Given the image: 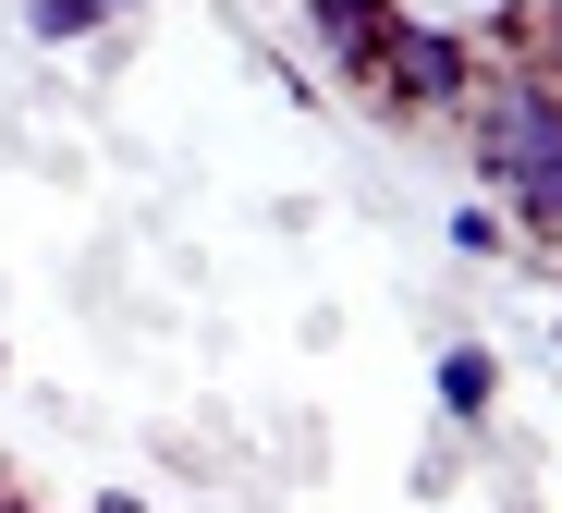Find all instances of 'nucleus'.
<instances>
[{
	"label": "nucleus",
	"mask_w": 562,
	"mask_h": 513,
	"mask_svg": "<svg viewBox=\"0 0 562 513\" xmlns=\"http://www.w3.org/2000/svg\"><path fill=\"white\" fill-rule=\"evenodd\" d=\"M464 147H477V171H490V196H502V221L550 257V233H562V98H550V74H502V86H477V98H464Z\"/></svg>",
	"instance_id": "f257e3e1"
},
{
	"label": "nucleus",
	"mask_w": 562,
	"mask_h": 513,
	"mask_svg": "<svg viewBox=\"0 0 562 513\" xmlns=\"http://www.w3.org/2000/svg\"><path fill=\"white\" fill-rule=\"evenodd\" d=\"M367 98H392V111H452L464 123V98H477V49H464L452 25H392V62H380V86Z\"/></svg>",
	"instance_id": "f03ea898"
},
{
	"label": "nucleus",
	"mask_w": 562,
	"mask_h": 513,
	"mask_svg": "<svg viewBox=\"0 0 562 513\" xmlns=\"http://www.w3.org/2000/svg\"><path fill=\"white\" fill-rule=\"evenodd\" d=\"M392 25L404 13H367V0H318V13H306V37L355 74V86H380V62H392Z\"/></svg>",
	"instance_id": "7ed1b4c3"
},
{
	"label": "nucleus",
	"mask_w": 562,
	"mask_h": 513,
	"mask_svg": "<svg viewBox=\"0 0 562 513\" xmlns=\"http://www.w3.org/2000/svg\"><path fill=\"white\" fill-rule=\"evenodd\" d=\"M490 391H502L490 343H452V355H440V416H452V428H477V416H490Z\"/></svg>",
	"instance_id": "20e7f679"
},
{
	"label": "nucleus",
	"mask_w": 562,
	"mask_h": 513,
	"mask_svg": "<svg viewBox=\"0 0 562 513\" xmlns=\"http://www.w3.org/2000/svg\"><path fill=\"white\" fill-rule=\"evenodd\" d=\"M25 37H37V49H74V37H99V13H86V0H37Z\"/></svg>",
	"instance_id": "39448f33"
}]
</instances>
